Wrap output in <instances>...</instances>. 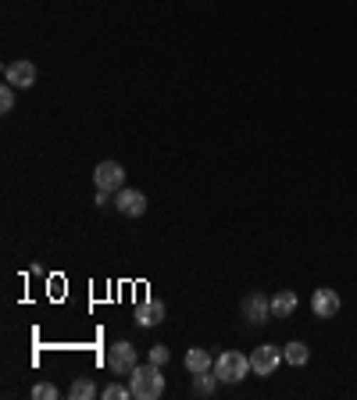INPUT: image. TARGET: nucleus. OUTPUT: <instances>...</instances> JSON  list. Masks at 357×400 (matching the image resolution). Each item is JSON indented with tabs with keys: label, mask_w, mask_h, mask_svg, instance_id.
Returning <instances> with one entry per match:
<instances>
[{
	"label": "nucleus",
	"mask_w": 357,
	"mask_h": 400,
	"mask_svg": "<svg viewBox=\"0 0 357 400\" xmlns=\"http://www.w3.org/2000/svg\"><path fill=\"white\" fill-rule=\"evenodd\" d=\"M129 389H133L136 400H157L165 393V375L157 371V364H136Z\"/></svg>",
	"instance_id": "f257e3e1"
},
{
	"label": "nucleus",
	"mask_w": 357,
	"mask_h": 400,
	"mask_svg": "<svg viewBox=\"0 0 357 400\" xmlns=\"http://www.w3.org/2000/svg\"><path fill=\"white\" fill-rule=\"evenodd\" d=\"M247 371H250V357L239 354V350H225V354L214 357V375H218L222 382H229V386L239 382Z\"/></svg>",
	"instance_id": "f03ea898"
},
{
	"label": "nucleus",
	"mask_w": 357,
	"mask_h": 400,
	"mask_svg": "<svg viewBox=\"0 0 357 400\" xmlns=\"http://www.w3.org/2000/svg\"><path fill=\"white\" fill-rule=\"evenodd\" d=\"M93 183H97V190L118 193V190L125 186V168H122L118 161H100V165L93 168Z\"/></svg>",
	"instance_id": "7ed1b4c3"
},
{
	"label": "nucleus",
	"mask_w": 357,
	"mask_h": 400,
	"mask_svg": "<svg viewBox=\"0 0 357 400\" xmlns=\"http://www.w3.org/2000/svg\"><path fill=\"white\" fill-rule=\"evenodd\" d=\"M108 368L111 371H118V375H133L136 371V347L133 343H111V350H108Z\"/></svg>",
	"instance_id": "20e7f679"
},
{
	"label": "nucleus",
	"mask_w": 357,
	"mask_h": 400,
	"mask_svg": "<svg viewBox=\"0 0 357 400\" xmlns=\"http://www.w3.org/2000/svg\"><path fill=\"white\" fill-rule=\"evenodd\" d=\"M4 79L15 86V90H29V86H36V65L33 61H8L4 65Z\"/></svg>",
	"instance_id": "39448f33"
},
{
	"label": "nucleus",
	"mask_w": 357,
	"mask_h": 400,
	"mask_svg": "<svg viewBox=\"0 0 357 400\" xmlns=\"http://www.w3.org/2000/svg\"><path fill=\"white\" fill-rule=\"evenodd\" d=\"M279 361H286L282 350L264 343V347H257V350L250 354V371H254V375H271V371L279 368Z\"/></svg>",
	"instance_id": "423d86ee"
},
{
	"label": "nucleus",
	"mask_w": 357,
	"mask_h": 400,
	"mask_svg": "<svg viewBox=\"0 0 357 400\" xmlns=\"http://www.w3.org/2000/svg\"><path fill=\"white\" fill-rule=\"evenodd\" d=\"M115 207L125 215V218H140L143 211H147V197L140 193V190H118V197H115Z\"/></svg>",
	"instance_id": "0eeeda50"
},
{
	"label": "nucleus",
	"mask_w": 357,
	"mask_h": 400,
	"mask_svg": "<svg viewBox=\"0 0 357 400\" xmlns=\"http://www.w3.org/2000/svg\"><path fill=\"white\" fill-rule=\"evenodd\" d=\"M339 307H343V300H339V293H336V289H328V286L314 289V297H311V311H314L318 318H332Z\"/></svg>",
	"instance_id": "6e6552de"
},
{
	"label": "nucleus",
	"mask_w": 357,
	"mask_h": 400,
	"mask_svg": "<svg viewBox=\"0 0 357 400\" xmlns=\"http://www.w3.org/2000/svg\"><path fill=\"white\" fill-rule=\"evenodd\" d=\"M243 314H247L250 325H261V322L271 314V300H268L264 293H247V297H243Z\"/></svg>",
	"instance_id": "1a4fd4ad"
},
{
	"label": "nucleus",
	"mask_w": 357,
	"mask_h": 400,
	"mask_svg": "<svg viewBox=\"0 0 357 400\" xmlns=\"http://www.w3.org/2000/svg\"><path fill=\"white\" fill-rule=\"evenodd\" d=\"M161 322H165V304H161V300H143V304L136 307V325L154 329V325H161Z\"/></svg>",
	"instance_id": "9d476101"
},
{
	"label": "nucleus",
	"mask_w": 357,
	"mask_h": 400,
	"mask_svg": "<svg viewBox=\"0 0 357 400\" xmlns=\"http://www.w3.org/2000/svg\"><path fill=\"white\" fill-rule=\"evenodd\" d=\"M296 311V293L293 289H279L275 297H271V314L275 318H289Z\"/></svg>",
	"instance_id": "9b49d317"
},
{
	"label": "nucleus",
	"mask_w": 357,
	"mask_h": 400,
	"mask_svg": "<svg viewBox=\"0 0 357 400\" xmlns=\"http://www.w3.org/2000/svg\"><path fill=\"white\" fill-rule=\"evenodd\" d=\"M218 382H222V379H218L214 371H197L190 386H193V393H197V396H211V393L218 389Z\"/></svg>",
	"instance_id": "f8f14e48"
},
{
	"label": "nucleus",
	"mask_w": 357,
	"mask_h": 400,
	"mask_svg": "<svg viewBox=\"0 0 357 400\" xmlns=\"http://www.w3.org/2000/svg\"><path fill=\"white\" fill-rule=\"evenodd\" d=\"M186 368H190V375H197V371H211L214 361H211L207 350H190V354H186Z\"/></svg>",
	"instance_id": "ddd939ff"
},
{
	"label": "nucleus",
	"mask_w": 357,
	"mask_h": 400,
	"mask_svg": "<svg viewBox=\"0 0 357 400\" xmlns=\"http://www.w3.org/2000/svg\"><path fill=\"white\" fill-rule=\"evenodd\" d=\"M282 357L289 361V364H307V357H311V350H307V343H300V339H293V343H286V350H282Z\"/></svg>",
	"instance_id": "4468645a"
},
{
	"label": "nucleus",
	"mask_w": 357,
	"mask_h": 400,
	"mask_svg": "<svg viewBox=\"0 0 357 400\" xmlns=\"http://www.w3.org/2000/svg\"><path fill=\"white\" fill-rule=\"evenodd\" d=\"M68 396H72V400H93V396H97V386H93L90 379H76L72 389H68Z\"/></svg>",
	"instance_id": "2eb2a0df"
},
{
	"label": "nucleus",
	"mask_w": 357,
	"mask_h": 400,
	"mask_svg": "<svg viewBox=\"0 0 357 400\" xmlns=\"http://www.w3.org/2000/svg\"><path fill=\"white\" fill-rule=\"evenodd\" d=\"M33 396L36 400H58V389L51 382H40V386H33Z\"/></svg>",
	"instance_id": "dca6fc26"
},
{
	"label": "nucleus",
	"mask_w": 357,
	"mask_h": 400,
	"mask_svg": "<svg viewBox=\"0 0 357 400\" xmlns=\"http://www.w3.org/2000/svg\"><path fill=\"white\" fill-rule=\"evenodd\" d=\"M104 396H108V400H129V396H133V389H125V386L111 382V386L104 389Z\"/></svg>",
	"instance_id": "f3484780"
},
{
	"label": "nucleus",
	"mask_w": 357,
	"mask_h": 400,
	"mask_svg": "<svg viewBox=\"0 0 357 400\" xmlns=\"http://www.w3.org/2000/svg\"><path fill=\"white\" fill-rule=\"evenodd\" d=\"M15 108V86L8 83L4 90H0V111H11Z\"/></svg>",
	"instance_id": "a211bd4d"
},
{
	"label": "nucleus",
	"mask_w": 357,
	"mask_h": 400,
	"mask_svg": "<svg viewBox=\"0 0 357 400\" xmlns=\"http://www.w3.org/2000/svg\"><path fill=\"white\" fill-rule=\"evenodd\" d=\"M165 361H168V347H150V364H157V368H161Z\"/></svg>",
	"instance_id": "6ab92c4d"
}]
</instances>
